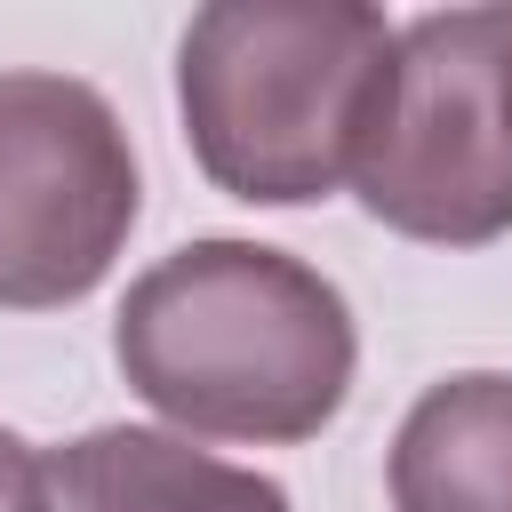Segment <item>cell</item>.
<instances>
[{"mask_svg": "<svg viewBox=\"0 0 512 512\" xmlns=\"http://www.w3.org/2000/svg\"><path fill=\"white\" fill-rule=\"evenodd\" d=\"M112 360L168 424L288 448L344 408L360 336L344 288L304 256L192 240L120 296Z\"/></svg>", "mask_w": 512, "mask_h": 512, "instance_id": "cell-1", "label": "cell"}, {"mask_svg": "<svg viewBox=\"0 0 512 512\" xmlns=\"http://www.w3.org/2000/svg\"><path fill=\"white\" fill-rule=\"evenodd\" d=\"M400 24L368 0H216L184 24L176 104L192 160L216 192L256 208H304L352 184Z\"/></svg>", "mask_w": 512, "mask_h": 512, "instance_id": "cell-2", "label": "cell"}, {"mask_svg": "<svg viewBox=\"0 0 512 512\" xmlns=\"http://www.w3.org/2000/svg\"><path fill=\"white\" fill-rule=\"evenodd\" d=\"M352 192L384 232L432 248L512 232V8H440L400 24Z\"/></svg>", "mask_w": 512, "mask_h": 512, "instance_id": "cell-3", "label": "cell"}, {"mask_svg": "<svg viewBox=\"0 0 512 512\" xmlns=\"http://www.w3.org/2000/svg\"><path fill=\"white\" fill-rule=\"evenodd\" d=\"M144 208L120 112L72 72H0V304H80Z\"/></svg>", "mask_w": 512, "mask_h": 512, "instance_id": "cell-4", "label": "cell"}, {"mask_svg": "<svg viewBox=\"0 0 512 512\" xmlns=\"http://www.w3.org/2000/svg\"><path fill=\"white\" fill-rule=\"evenodd\" d=\"M56 512H288V488L152 424H104L48 456Z\"/></svg>", "mask_w": 512, "mask_h": 512, "instance_id": "cell-5", "label": "cell"}, {"mask_svg": "<svg viewBox=\"0 0 512 512\" xmlns=\"http://www.w3.org/2000/svg\"><path fill=\"white\" fill-rule=\"evenodd\" d=\"M392 512H512V376H448L400 416Z\"/></svg>", "mask_w": 512, "mask_h": 512, "instance_id": "cell-6", "label": "cell"}, {"mask_svg": "<svg viewBox=\"0 0 512 512\" xmlns=\"http://www.w3.org/2000/svg\"><path fill=\"white\" fill-rule=\"evenodd\" d=\"M0 512H56L48 504V456L0 424Z\"/></svg>", "mask_w": 512, "mask_h": 512, "instance_id": "cell-7", "label": "cell"}]
</instances>
